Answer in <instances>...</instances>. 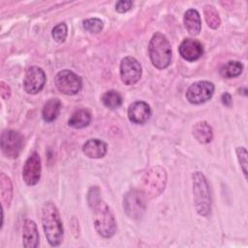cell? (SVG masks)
Masks as SVG:
<instances>
[{"label": "cell", "instance_id": "obj_1", "mask_svg": "<svg viewBox=\"0 0 248 248\" xmlns=\"http://www.w3.org/2000/svg\"><path fill=\"white\" fill-rule=\"evenodd\" d=\"M87 200L93 210L94 227L97 232L105 238L111 237L116 232V222L109 206L102 201L100 189L96 186L91 187Z\"/></svg>", "mask_w": 248, "mask_h": 248}, {"label": "cell", "instance_id": "obj_2", "mask_svg": "<svg viewBox=\"0 0 248 248\" xmlns=\"http://www.w3.org/2000/svg\"><path fill=\"white\" fill-rule=\"evenodd\" d=\"M42 223L46 240L51 246H58L63 239V224L55 204L46 202L42 208Z\"/></svg>", "mask_w": 248, "mask_h": 248}, {"label": "cell", "instance_id": "obj_3", "mask_svg": "<svg viewBox=\"0 0 248 248\" xmlns=\"http://www.w3.org/2000/svg\"><path fill=\"white\" fill-rule=\"evenodd\" d=\"M192 181L195 208L201 216L207 217L211 212V196L206 178L202 172L196 171L192 175Z\"/></svg>", "mask_w": 248, "mask_h": 248}, {"label": "cell", "instance_id": "obj_4", "mask_svg": "<svg viewBox=\"0 0 248 248\" xmlns=\"http://www.w3.org/2000/svg\"><path fill=\"white\" fill-rule=\"evenodd\" d=\"M148 52L150 60L154 67L159 70L167 68L171 60L170 44L165 35L155 33L148 46Z\"/></svg>", "mask_w": 248, "mask_h": 248}, {"label": "cell", "instance_id": "obj_5", "mask_svg": "<svg viewBox=\"0 0 248 248\" xmlns=\"http://www.w3.org/2000/svg\"><path fill=\"white\" fill-rule=\"evenodd\" d=\"M167 173L160 166H154L146 170L141 176V191L146 198L152 199L159 196L165 189Z\"/></svg>", "mask_w": 248, "mask_h": 248}, {"label": "cell", "instance_id": "obj_6", "mask_svg": "<svg viewBox=\"0 0 248 248\" xmlns=\"http://www.w3.org/2000/svg\"><path fill=\"white\" fill-rule=\"evenodd\" d=\"M123 207L126 214L132 219L142 217L146 208V197L141 190L132 189L123 199Z\"/></svg>", "mask_w": 248, "mask_h": 248}, {"label": "cell", "instance_id": "obj_7", "mask_svg": "<svg viewBox=\"0 0 248 248\" xmlns=\"http://www.w3.org/2000/svg\"><path fill=\"white\" fill-rule=\"evenodd\" d=\"M56 88L65 95H75L81 89V78L70 70L58 72L54 78Z\"/></svg>", "mask_w": 248, "mask_h": 248}, {"label": "cell", "instance_id": "obj_8", "mask_svg": "<svg viewBox=\"0 0 248 248\" xmlns=\"http://www.w3.org/2000/svg\"><path fill=\"white\" fill-rule=\"evenodd\" d=\"M23 148V137L15 130H5L1 135V149L8 158H16Z\"/></svg>", "mask_w": 248, "mask_h": 248}, {"label": "cell", "instance_id": "obj_9", "mask_svg": "<svg viewBox=\"0 0 248 248\" xmlns=\"http://www.w3.org/2000/svg\"><path fill=\"white\" fill-rule=\"evenodd\" d=\"M214 93V84L206 80H201L191 84L186 91V99L191 104L199 105L208 101Z\"/></svg>", "mask_w": 248, "mask_h": 248}, {"label": "cell", "instance_id": "obj_10", "mask_svg": "<svg viewBox=\"0 0 248 248\" xmlns=\"http://www.w3.org/2000/svg\"><path fill=\"white\" fill-rule=\"evenodd\" d=\"M120 77L126 85L137 83L141 77V66L140 62L132 56L124 57L120 63Z\"/></svg>", "mask_w": 248, "mask_h": 248}, {"label": "cell", "instance_id": "obj_11", "mask_svg": "<svg viewBox=\"0 0 248 248\" xmlns=\"http://www.w3.org/2000/svg\"><path fill=\"white\" fill-rule=\"evenodd\" d=\"M41 170H42L41 158L39 156V153L34 151L27 158L23 166L22 178L24 182L29 186H33L37 184L41 177Z\"/></svg>", "mask_w": 248, "mask_h": 248}, {"label": "cell", "instance_id": "obj_12", "mask_svg": "<svg viewBox=\"0 0 248 248\" xmlns=\"http://www.w3.org/2000/svg\"><path fill=\"white\" fill-rule=\"evenodd\" d=\"M46 83L45 72L37 67H30L25 74L23 79V88L28 94H37L40 92Z\"/></svg>", "mask_w": 248, "mask_h": 248}, {"label": "cell", "instance_id": "obj_13", "mask_svg": "<svg viewBox=\"0 0 248 248\" xmlns=\"http://www.w3.org/2000/svg\"><path fill=\"white\" fill-rule=\"evenodd\" d=\"M179 54L187 61H196L203 53L202 45L195 39H185L181 42L179 47Z\"/></svg>", "mask_w": 248, "mask_h": 248}, {"label": "cell", "instance_id": "obj_14", "mask_svg": "<svg viewBox=\"0 0 248 248\" xmlns=\"http://www.w3.org/2000/svg\"><path fill=\"white\" fill-rule=\"evenodd\" d=\"M151 115V108L149 105L142 101H137L130 105L128 108L129 120L135 124L145 123Z\"/></svg>", "mask_w": 248, "mask_h": 248}, {"label": "cell", "instance_id": "obj_15", "mask_svg": "<svg viewBox=\"0 0 248 248\" xmlns=\"http://www.w3.org/2000/svg\"><path fill=\"white\" fill-rule=\"evenodd\" d=\"M22 244L25 248H36L39 244V232L34 221L26 219L22 227Z\"/></svg>", "mask_w": 248, "mask_h": 248}, {"label": "cell", "instance_id": "obj_16", "mask_svg": "<svg viewBox=\"0 0 248 248\" xmlns=\"http://www.w3.org/2000/svg\"><path fill=\"white\" fill-rule=\"evenodd\" d=\"M108 151V145L99 139H90L85 141L82 146V152L89 158H103Z\"/></svg>", "mask_w": 248, "mask_h": 248}, {"label": "cell", "instance_id": "obj_17", "mask_svg": "<svg viewBox=\"0 0 248 248\" xmlns=\"http://www.w3.org/2000/svg\"><path fill=\"white\" fill-rule=\"evenodd\" d=\"M184 25L188 33L191 35H198L202 29V20L200 14L195 9H189L184 15Z\"/></svg>", "mask_w": 248, "mask_h": 248}, {"label": "cell", "instance_id": "obj_18", "mask_svg": "<svg viewBox=\"0 0 248 248\" xmlns=\"http://www.w3.org/2000/svg\"><path fill=\"white\" fill-rule=\"evenodd\" d=\"M91 121V114L85 108H79L73 112L68 120L69 126L75 129H81L89 125Z\"/></svg>", "mask_w": 248, "mask_h": 248}, {"label": "cell", "instance_id": "obj_19", "mask_svg": "<svg viewBox=\"0 0 248 248\" xmlns=\"http://www.w3.org/2000/svg\"><path fill=\"white\" fill-rule=\"evenodd\" d=\"M193 135L201 143H207L212 140L213 132L210 125L205 121H200L193 127Z\"/></svg>", "mask_w": 248, "mask_h": 248}, {"label": "cell", "instance_id": "obj_20", "mask_svg": "<svg viewBox=\"0 0 248 248\" xmlns=\"http://www.w3.org/2000/svg\"><path fill=\"white\" fill-rule=\"evenodd\" d=\"M61 109V102L57 98L49 99L44 106L42 110L43 119L46 122L54 121L60 113Z\"/></svg>", "mask_w": 248, "mask_h": 248}, {"label": "cell", "instance_id": "obj_21", "mask_svg": "<svg viewBox=\"0 0 248 248\" xmlns=\"http://www.w3.org/2000/svg\"><path fill=\"white\" fill-rule=\"evenodd\" d=\"M0 193L3 205L9 207L13 198V186L10 178L3 172L0 174Z\"/></svg>", "mask_w": 248, "mask_h": 248}, {"label": "cell", "instance_id": "obj_22", "mask_svg": "<svg viewBox=\"0 0 248 248\" xmlns=\"http://www.w3.org/2000/svg\"><path fill=\"white\" fill-rule=\"evenodd\" d=\"M243 70V65L239 61L231 60L220 68V75L226 78L238 77Z\"/></svg>", "mask_w": 248, "mask_h": 248}, {"label": "cell", "instance_id": "obj_23", "mask_svg": "<svg viewBox=\"0 0 248 248\" xmlns=\"http://www.w3.org/2000/svg\"><path fill=\"white\" fill-rule=\"evenodd\" d=\"M203 14H204L206 23L210 28L217 29L220 26L221 18L219 16L217 10L213 6H211V5L204 6Z\"/></svg>", "mask_w": 248, "mask_h": 248}, {"label": "cell", "instance_id": "obj_24", "mask_svg": "<svg viewBox=\"0 0 248 248\" xmlns=\"http://www.w3.org/2000/svg\"><path fill=\"white\" fill-rule=\"evenodd\" d=\"M102 102L107 108L114 109L121 106L122 97L117 91L109 90L104 93V95L102 96Z\"/></svg>", "mask_w": 248, "mask_h": 248}, {"label": "cell", "instance_id": "obj_25", "mask_svg": "<svg viewBox=\"0 0 248 248\" xmlns=\"http://www.w3.org/2000/svg\"><path fill=\"white\" fill-rule=\"evenodd\" d=\"M104 23L100 18L93 17V18H88L85 19L82 22V27L85 31L91 33V34H96L99 33L103 29Z\"/></svg>", "mask_w": 248, "mask_h": 248}, {"label": "cell", "instance_id": "obj_26", "mask_svg": "<svg viewBox=\"0 0 248 248\" xmlns=\"http://www.w3.org/2000/svg\"><path fill=\"white\" fill-rule=\"evenodd\" d=\"M67 25L65 22L58 23L53 27L51 31V36L57 43H63L67 37Z\"/></svg>", "mask_w": 248, "mask_h": 248}, {"label": "cell", "instance_id": "obj_27", "mask_svg": "<svg viewBox=\"0 0 248 248\" xmlns=\"http://www.w3.org/2000/svg\"><path fill=\"white\" fill-rule=\"evenodd\" d=\"M236 156L240 165V168L244 173V176H247V150L244 147L236 148Z\"/></svg>", "mask_w": 248, "mask_h": 248}, {"label": "cell", "instance_id": "obj_28", "mask_svg": "<svg viewBox=\"0 0 248 248\" xmlns=\"http://www.w3.org/2000/svg\"><path fill=\"white\" fill-rule=\"evenodd\" d=\"M133 7V2L130 0H120L115 4V10L118 13H126L130 11Z\"/></svg>", "mask_w": 248, "mask_h": 248}, {"label": "cell", "instance_id": "obj_29", "mask_svg": "<svg viewBox=\"0 0 248 248\" xmlns=\"http://www.w3.org/2000/svg\"><path fill=\"white\" fill-rule=\"evenodd\" d=\"M0 92H1L2 98L5 99V100L9 99L10 96H11V88L4 81L0 82Z\"/></svg>", "mask_w": 248, "mask_h": 248}, {"label": "cell", "instance_id": "obj_30", "mask_svg": "<svg viewBox=\"0 0 248 248\" xmlns=\"http://www.w3.org/2000/svg\"><path fill=\"white\" fill-rule=\"evenodd\" d=\"M221 101L222 103L227 106V107H231L232 106V96L230 93L228 92H225L222 96H221Z\"/></svg>", "mask_w": 248, "mask_h": 248}]
</instances>
